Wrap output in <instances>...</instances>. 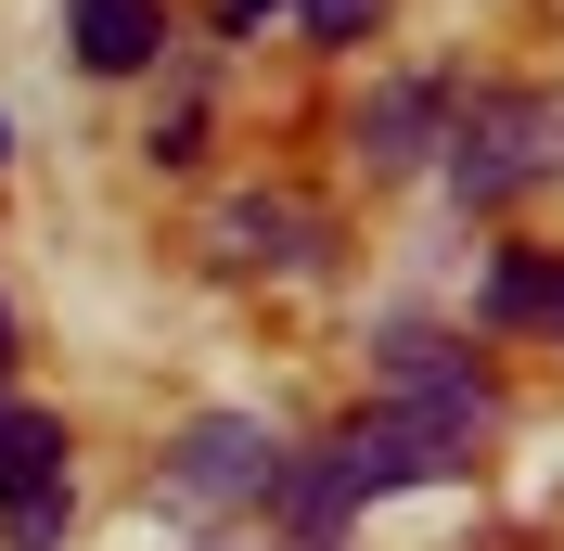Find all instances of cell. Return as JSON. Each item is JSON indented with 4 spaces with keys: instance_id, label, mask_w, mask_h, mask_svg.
Returning <instances> with one entry per match:
<instances>
[{
    "instance_id": "5",
    "label": "cell",
    "mask_w": 564,
    "mask_h": 551,
    "mask_svg": "<svg viewBox=\"0 0 564 551\" xmlns=\"http://www.w3.org/2000/svg\"><path fill=\"white\" fill-rule=\"evenodd\" d=\"M436 141H449V90H436V77H386V90L359 104V154H372V168H423Z\"/></svg>"
},
{
    "instance_id": "11",
    "label": "cell",
    "mask_w": 564,
    "mask_h": 551,
    "mask_svg": "<svg viewBox=\"0 0 564 551\" xmlns=\"http://www.w3.org/2000/svg\"><path fill=\"white\" fill-rule=\"evenodd\" d=\"M218 13H231V26H257V13H282V0H218Z\"/></svg>"
},
{
    "instance_id": "3",
    "label": "cell",
    "mask_w": 564,
    "mask_h": 551,
    "mask_svg": "<svg viewBox=\"0 0 564 551\" xmlns=\"http://www.w3.org/2000/svg\"><path fill=\"white\" fill-rule=\"evenodd\" d=\"M270 487H282V436L245 423V411H206L167 449V500L180 514H231V500H270Z\"/></svg>"
},
{
    "instance_id": "4",
    "label": "cell",
    "mask_w": 564,
    "mask_h": 551,
    "mask_svg": "<svg viewBox=\"0 0 564 551\" xmlns=\"http://www.w3.org/2000/svg\"><path fill=\"white\" fill-rule=\"evenodd\" d=\"M0 526L13 551H65V423L0 398Z\"/></svg>"
},
{
    "instance_id": "12",
    "label": "cell",
    "mask_w": 564,
    "mask_h": 551,
    "mask_svg": "<svg viewBox=\"0 0 564 551\" xmlns=\"http://www.w3.org/2000/svg\"><path fill=\"white\" fill-rule=\"evenodd\" d=\"M0 372H13V321H0Z\"/></svg>"
},
{
    "instance_id": "1",
    "label": "cell",
    "mask_w": 564,
    "mask_h": 551,
    "mask_svg": "<svg viewBox=\"0 0 564 551\" xmlns=\"http://www.w3.org/2000/svg\"><path fill=\"white\" fill-rule=\"evenodd\" d=\"M436 154H449V193H462V206H513V193L564 180V90H475Z\"/></svg>"
},
{
    "instance_id": "6",
    "label": "cell",
    "mask_w": 564,
    "mask_h": 551,
    "mask_svg": "<svg viewBox=\"0 0 564 551\" xmlns=\"http://www.w3.org/2000/svg\"><path fill=\"white\" fill-rule=\"evenodd\" d=\"M167 39V0H77V65L90 77H141Z\"/></svg>"
},
{
    "instance_id": "7",
    "label": "cell",
    "mask_w": 564,
    "mask_h": 551,
    "mask_svg": "<svg viewBox=\"0 0 564 551\" xmlns=\"http://www.w3.org/2000/svg\"><path fill=\"white\" fill-rule=\"evenodd\" d=\"M386 372L423 411H488V385H475V359H449V334H386Z\"/></svg>"
},
{
    "instance_id": "2",
    "label": "cell",
    "mask_w": 564,
    "mask_h": 551,
    "mask_svg": "<svg viewBox=\"0 0 564 551\" xmlns=\"http://www.w3.org/2000/svg\"><path fill=\"white\" fill-rule=\"evenodd\" d=\"M475 423H488V411H423V398H398V411L347 423L321 462H334V487H347V500H386V487L462 475V462H475Z\"/></svg>"
},
{
    "instance_id": "9",
    "label": "cell",
    "mask_w": 564,
    "mask_h": 551,
    "mask_svg": "<svg viewBox=\"0 0 564 551\" xmlns=\"http://www.w3.org/2000/svg\"><path fill=\"white\" fill-rule=\"evenodd\" d=\"M308 231H321V218H308V206H270V193L218 218V244H231V257H282V270H295V257H321Z\"/></svg>"
},
{
    "instance_id": "8",
    "label": "cell",
    "mask_w": 564,
    "mask_h": 551,
    "mask_svg": "<svg viewBox=\"0 0 564 551\" xmlns=\"http://www.w3.org/2000/svg\"><path fill=\"white\" fill-rule=\"evenodd\" d=\"M488 321L500 334H564V257H500L488 270Z\"/></svg>"
},
{
    "instance_id": "10",
    "label": "cell",
    "mask_w": 564,
    "mask_h": 551,
    "mask_svg": "<svg viewBox=\"0 0 564 551\" xmlns=\"http://www.w3.org/2000/svg\"><path fill=\"white\" fill-rule=\"evenodd\" d=\"M295 13H308V39H359L372 26V0H295Z\"/></svg>"
}]
</instances>
